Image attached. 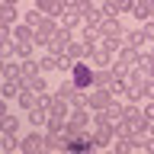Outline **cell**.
Segmentation results:
<instances>
[{
    "mask_svg": "<svg viewBox=\"0 0 154 154\" xmlns=\"http://www.w3.org/2000/svg\"><path fill=\"white\" fill-rule=\"evenodd\" d=\"M90 80H93L90 67H87V64H74V71H71V84H74V87H90Z\"/></svg>",
    "mask_w": 154,
    "mask_h": 154,
    "instance_id": "6da1fadb",
    "label": "cell"
},
{
    "mask_svg": "<svg viewBox=\"0 0 154 154\" xmlns=\"http://www.w3.org/2000/svg\"><path fill=\"white\" fill-rule=\"evenodd\" d=\"M90 106L109 109V106H112V93H109V90H93V93H90Z\"/></svg>",
    "mask_w": 154,
    "mask_h": 154,
    "instance_id": "7a4b0ae2",
    "label": "cell"
},
{
    "mask_svg": "<svg viewBox=\"0 0 154 154\" xmlns=\"http://www.w3.org/2000/svg\"><path fill=\"white\" fill-rule=\"evenodd\" d=\"M42 138H35V135H32V138H26V141H23V148H29V151H35V148H42Z\"/></svg>",
    "mask_w": 154,
    "mask_h": 154,
    "instance_id": "3957f363",
    "label": "cell"
},
{
    "mask_svg": "<svg viewBox=\"0 0 154 154\" xmlns=\"http://www.w3.org/2000/svg\"><path fill=\"white\" fill-rule=\"evenodd\" d=\"M42 10H45V13H58V10H61V3H51V0H42Z\"/></svg>",
    "mask_w": 154,
    "mask_h": 154,
    "instance_id": "277c9868",
    "label": "cell"
},
{
    "mask_svg": "<svg viewBox=\"0 0 154 154\" xmlns=\"http://www.w3.org/2000/svg\"><path fill=\"white\" fill-rule=\"evenodd\" d=\"M132 10H135V13H138V16H148V13H151V10L144 7V3H138V7H132Z\"/></svg>",
    "mask_w": 154,
    "mask_h": 154,
    "instance_id": "5b68a950",
    "label": "cell"
}]
</instances>
